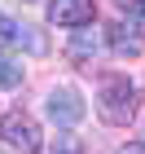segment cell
Returning a JSON list of instances; mask_svg holds the SVG:
<instances>
[{
  "label": "cell",
  "mask_w": 145,
  "mask_h": 154,
  "mask_svg": "<svg viewBox=\"0 0 145 154\" xmlns=\"http://www.w3.org/2000/svg\"><path fill=\"white\" fill-rule=\"evenodd\" d=\"M136 101H141L136 79H128V75H106L101 88H97V119L110 123V128H128L136 119Z\"/></svg>",
  "instance_id": "obj_1"
},
{
  "label": "cell",
  "mask_w": 145,
  "mask_h": 154,
  "mask_svg": "<svg viewBox=\"0 0 145 154\" xmlns=\"http://www.w3.org/2000/svg\"><path fill=\"white\" fill-rule=\"evenodd\" d=\"M0 141L9 145L13 154H44V132H40L35 115H26L22 106L5 110V119H0Z\"/></svg>",
  "instance_id": "obj_2"
},
{
  "label": "cell",
  "mask_w": 145,
  "mask_h": 154,
  "mask_svg": "<svg viewBox=\"0 0 145 154\" xmlns=\"http://www.w3.org/2000/svg\"><path fill=\"white\" fill-rule=\"evenodd\" d=\"M48 119L57 123V128H75V123H84L88 106H84V93L75 88V84H57V88H48Z\"/></svg>",
  "instance_id": "obj_3"
},
{
  "label": "cell",
  "mask_w": 145,
  "mask_h": 154,
  "mask_svg": "<svg viewBox=\"0 0 145 154\" xmlns=\"http://www.w3.org/2000/svg\"><path fill=\"white\" fill-rule=\"evenodd\" d=\"M92 18H97V0H48V22L53 26L79 31V26H88Z\"/></svg>",
  "instance_id": "obj_4"
},
{
  "label": "cell",
  "mask_w": 145,
  "mask_h": 154,
  "mask_svg": "<svg viewBox=\"0 0 145 154\" xmlns=\"http://www.w3.org/2000/svg\"><path fill=\"white\" fill-rule=\"evenodd\" d=\"M106 48L114 53V57H136L145 48V31L132 22V18H119V22L106 31Z\"/></svg>",
  "instance_id": "obj_5"
},
{
  "label": "cell",
  "mask_w": 145,
  "mask_h": 154,
  "mask_svg": "<svg viewBox=\"0 0 145 154\" xmlns=\"http://www.w3.org/2000/svg\"><path fill=\"white\" fill-rule=\"evenodd\" d=\"M0 40L9 48H26V53H35V57L48 53V44L40 40V31L31 22H22V18H0Z\"/></svg>",
  "instance_id": "obj_6"
},
{
  "label": "cell",
  "mask_w": 145,
  "mask_h": 154,
  "mask_svg": "<svg viewBox=\"0 0 145 154\" xmlns=\"http://www.w3.org/2000/svg\"><path fill=\"white\" fill-rule=\"evenodd\" d=\"M22 62L13 57V53H5V48H0V88H18V84H22Z\"/></svg>",
  "instance_id": "obj_7"
},
{
  "label": "cell",
  "mask_w": 145,
  "mask_h": 154,
  "mask_svg": "<svg viewBox=\"0 0 145 154\" xmlns=\"http://www.w3.org/2000/svg\"><path fill=\"white\" fill-rule=\"evenodd\" d=\"M114 9H119L123 18H132V22H136V18H145V0H114Z\"/></svg>",
  "instance_id": "obj_8"
},
{
  "label": "cell",
  "mask_w": 145,
  "mask_h": 154,
  "mask_svg": "<svg viewBox=\"0 0 145 154\" xmlns=\"http://www.w3.org/2000/svg\"><path fill=\"white\" fill-rule=\"evenodd\" d=\"M53 154H84V145L75 141V137H62V141L53 145Z\"/></svg>",
  "instance_id": "obj_9"
},
{
  "label": "cell",
  "mask_w": 145,
  "mask_h": 154,
  "mask_svg": "<svg viewBox=\"0 0 145 154\" xmlns=\"http://www.w3.org/2000/svg\"><path fill=\"white\" fill-rule=\"evenodd\" d=\"M119 154H145V145H141V141H132V145H123Z\"/></svg>",
  "instance_id": "obj_10"
}]
</instances>
